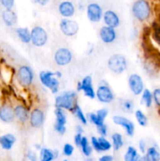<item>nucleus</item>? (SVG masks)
<instances>
[{
    "label": "nucleus",
    "instance_id": "nucleus-1",
    "mask_svg": "<svg viewBox=\"0 0 160 161\" xmlns=\"http://www.w3.org/2000/svg\"><path fill=\"white\" fill-rule=\"evenodd\" d=\"M77 94L73 91L65 92L57 96L55 99V105L56 108H65L68 111L73 112L76 104Z\"/></svg>",
    "mask_w": 160,
    "mask_h": 161
},
{
    "label": "nucleus",
    "instance_id": "nucleus-2",
    "mask_svg": "<svg viewBox=\"0 0 160 161\" xmlns=\"http://www.w3.org/2000/svg\"><path fill=\"white\" fill-rule=\"evenodd\" d=\"M132 11L137 20L140 21H144L150 15V6L146 0H137L133 5Z\"/></svg>",
    "mask_w": 160,
    "mask_h": 161
},
{
    "label": "nucleus",
    "instance_id": "nucleus-3",
    "mask_svg": "<svg viewBox=\"0 0 160 161\" xmlns=\"http://www.w3.org/2000/svg\"><path fill=\"white\" fill-rule=\"evenodd\" d=\"M56 73L49 72V71H43L39 74L40 81L42 84L46 87L50 88L53 94L56 93L59 89V81L57 78H56Z\"/></svg>",
    "mask_w": 160,
    "mask_h": 161
},
{
    "label": "nucleus",
    "instance_id": "nucleus-4",
    "mask_svg": "<svg viewBox=\"0 0 160 161\" xmlns=\"http://www.w3.org/2000/svg\"><path fill=\"white\" fill-rule=\"evenodd\" d=\"M108 68L111 72L121 74L126 69L127 62L125 58L120 54H114L108 59Z\"/></svg>",
    "mask_w": 160,
    "mask_h": 161
},
{
    "label": "nucleus",
    "instance_id": "nucleus-5",
    "mask_svg": "<svg viewBox=\"0 0 160 161\" xmlns=\"http://www.w3.org/2000/svg\"><path fill=\"white\" fill-rule=\"evenodd\" d=\"M47 33L43 28L36 26L31 31V41L36 47H42L47 42Z\"/></svg>",
    "mask_w": 160,
    "mask_h": 161
},
{
    "label": "nucleus",
    "instance_id": "nucleus-6",
    "mask_svg": "<svg viewBox=\"0 0 160 161\" xmlns=\"http://www.w3.org/2000/svg\"><path fill=\"white\" fill-rule=\"evenodd\" d=\"M17 80L22 86H29L33 80V72L31 68L27 65L21 66L17 72Z\"/></svg>",
    "mask_w": 160,
    "mask_h": 161
},
{
    "label": "nucleus",
    "instance_id": "nucleus-7",
    "mask_svg": "<svg viewBox=\"0 0 160 161\" xmlns=\"http://www.w3.org/2000/svg\"><path fill=\"white\" fill-rule=\"evenodd\" d=\"M60 28L61 31L67 36H73L78 31V23L75 20L69 19H63L60 23Z\"/></svg>",
    "mask_w": 160,
    "mask_h": 161
},
{
    "label": "nucleus",
    "instance_id": "nucleus-8",
    "mask_svg": "<svg viewBox=\"0 0 160 161\" xmlns=\"http://www.w3.org/2000/svg\"><path fill=\"white\" fill-rule=\"evenodd\" d=\"M72 52L67 48H60L55 53L54 60L58 65H67L72 61Z\"/></svg>",
    "mask_w": 160,
    "mask_h": 161
},
{
    "label": "nucleus",
    "instance_id": "nucleus-9",
    "mask_svg": "<svg viewBox=\"0 0 160 161\" xmlns=\"http://www.w3.org/2000/svg\"><path fill=\"white\" fill-rule=\"evenodd\" d=\"M55 115L56 116V123H55L54 128L58 133L63 135L66 131L65 124L67 122L66 115L64 112L63 111V108H56L55 109Z\"/></svg>",
    "mask_w": 160,
    "mask_h": 161
},
{
    "label": "nucleus",
    "instance_id": "nucleus-10",
    "mask_svg": "<svg viewBox=\"0 0 160 161\" xmlns=\"http://www.w3.org/2000/svg\"><path fill=\"white\" fill-rule=\"evenodd\" d=\"M78 91H84L85 95L89 97V98L93 99L95 97V92L93 91V87L92 85V78L89 75L85 77L82 83H78Z\"/></svg>",
    "mask_w": 160,
    "mask_h": 161
},
{
    "label": "nucleus",
    "instance_id": "nucleus-11",
    "mask_svg": "<svg viewBox=\"0 0 160 161\" xmlns=\"http://www.w3.org/2000/svg\"><path fill=\"white\" fill-rule=\"evenodd\" d=\"M129 86L135 95L141 94L144 89V83L141 76L136 74H133L129 78Z\"/></svg>",
    "mask_w": 160,
    "mask_h": 161
},
{
    "label": "nucleus",
    "instance_id": "nucleus-12",
    "mask_svg": "<svg viewBox=\"0 0 160 161\" xmlns=\"http://www.w3.org/2000/svg\"><path fill=\"white\" fill-rule=\"evenodd\" d=\"M87 17L92 22L100 21L102 17V9L97 3H90L87 6Z\"/></svg>",
    "mask_w": 160,
    "mask_h": 161
},
{
    "label": "nucleus",
    "instance_id": "nucleus-13",
    "mask_svg": "<svg viewBox=\"0 0 160 161\" xmlns=\"http://www.w3.org/2000/svg\"><path fill=\"white\" fill-rule=\"evenodd\" d=\"M113 121L117 125L124 127L125 129L127 135H130V136H133V133H134V125H133L132 121L120 116H115L113 117Z\"/></svg>",
    "mask_w": 160,
    "mask_h": 161
},
{
    "label": "nucleus",
    "instance_id": "nucleus-14",
    "mask_svg": "<svg viewBox=\"0 0 160 161\" xmlns=\"http://www.w3.org/2000/svg\"><path fill=\"white\" fill-rule=\"evenodd\" d=\"M97 97L99 101L104 103H109L114 98L112 91L108 86L105 85L99 86L97 91Z\"/></svg>",
    "mask_w": 160,
    "mask_h": 161
},
{
    "label": "nucleus",
    "instance_id": "nucleus-15",
    "mask_svg": "<svg viewBox=\"0 0 160 161\" xmlns=\"http://www.w3.org/2000/svg\"><path fill=\"white\" fill-rule=\"evenodd\" d=\"M14 109L7 104H4L0 107V119L5 123H11L14 119Z\"/></svg>",
    "mask_w": 160,
    "mask_h": 161
},
{
    "label": "nucleus",
    "instance_id": "nucleus-16",
    "mask_svg": "<svg viewBox=\"0 0 160 161\" xmlns=\"http://www.w3.org/2000/svg\"><path fill=\"white\" fill-rule=\"evenodd\" d=\"M100 37L104 43H111L115 39L116 34L114 28L109 26L102 27L100 31Z\"/></svg>",
    "mask_w": 160,
    "mask_h": 161
},
{
    "label": "nucleus",
    "instance_id": "nucleus-17",
    "mask_svg": "<svg viewBox=\"0 0 160 161\" xmlns=\"http://www.w3.org/2000/svg\"><path fill=\"white\" fill-rule=\"evenodd\" d=\"M44 113L39 108H35L30 115V124L35 128H39L43 124Z\"/></svg>",
    "mask_w": 160,
    "mask_h": 161
},
{
    "label": "nucleus",
    "instance_id": "nucleus-18",
    "mask_svg": "<svg viewBox=\"0 0 160 161\" xmlns=\"http://www.w3.org/2000/svg\"><path fill=\"white\" fill-rule=\"evenodd\" d=\"M59 13L64 17H71L75 14V7L72 3L69 1H64L59 5Z\"/></svg>",
    "mask_w": 160,
    "mask_h": 161
},
{
    "label": "nucleus",
    "instance_id": "nucleus-19",
    "mask_svg": "<svg viewBox=\"0 0 160 161\" xmlns=\"http://www.w3.org/2000/svg\"><path fill=\"white\" fill-rule=\"evenodd\" d=\"M104 20L108 26L116 28L119 25V18L117 14L112 10H107L104 15Z\"/></svg>",
    "mask_w": 160,
    "mask_h": 161
},
{
    "label": "nucleus",
    "instance_id": "nucleus-20",
    "mask_svg": "<svg viewBox=\"0 0 160 161\" xmlns=\"http://www.w3.org/2000/svg\"><path fill=\"white\" fill-rule=\"evenodd\" d=\"M2 18H3V20L5 23V25L9 27L13 26L17 23V14L12 10V9H6V10L3 11V14H2Z\"/></svg>",
    "mask_w": 160,
    "mask_h": 161
},
{
    "label": "nucleus",
    "instance_id": "nucleus-21",
    "mask_svg": "<svg viewBox=\"0 0 160 161\" xmlns=\"http://www.w3.org/2000/svg\"><path fill=\"white\" fill-rule=\"evenodd\" d=\"M15 142V137L11 134H7L0 137V146L5 150H9L13 147Z\"/></svg>",
    "mask_w": 160,
    "mask_h": 161
},
{
    "label": "nucleus",
    "instance_id": "nucleus-22",
    "mask_svg": "<svg viewBox=\"0 0 160 161\" xmlns=\"http://www.w3.org/2000/svg\"><path fill=\"white\" fill-rule=\"evenodd\" d=\"M14 114L15 117L18 119V120L21 123H25L29 118L28 116V111L24 105H17L14 108Z\"/></svg>",
    "mask_w": 160,
    "mask_h": 161
},
{
    "label": "nucleus",
    "instance_id": "nucleus-23",
    "mask_svg": "<svg viewBox=\"0 0 160 161\" xmlns=\"http://www.w3.org/2000/svg\"><path fill=\"white\" fill-rule=\"evenodd\" d=\"M17 36L20 38V40L24 43H28L31 41V33L29 30L27 28H17Z\"/></svg>",
    "mask_w": 160,
    "mask_h": 161
},
{
    "label": "nucleus",
    "instance_id": "nucleus-24",
    "mask_svg": "<svg viewBox=\"0 0 160 161\" xmlns=\"http://www.w3.org/2000/svg\"><path fill=\"white\" fill-rule=\"evenodd\" d=\"M139 159L137 152L133 146H130L127 149V152L125 155V161H136Z\"/></svg>",
    "mask_w": 160,
    "mask_h": 161
},
{
    "label": "nucleus",
    "instance_id": "nucleus-25",
    "mask_svg": "<svg viewBox=\"0 0 160 161\" xmlns=\"http://www.w3.org/2000/svg\"><path fill=\"white\" fill-rule=\"evenodd\" d=\"M55 158L54 152L48 149L43 148L41 150V160L42 161H50Z\"/></svg>",
    "mask_w": 160,
    "mask_h": 161
},
{
    "label": "nucleus",
    "instance_id": "nucleus-26",
    "mask_svg": "<svg viewBox=\"0 0 160 161\" xmlns=\"http://www.w3.org/2000/svg\"><path fill=\"white\" fill-rule=\"evenodd\" d=\"M160 159V154L155 148L152 147L148 149L146 156V160L150 161H157Z\"/></svg>",
    "mask_w": 160,
    "mask_h": 161
},
{
    "label": "nucleus",
    "instance_id": "nucleus-27",
    "mask_svg": "<svg viewBox=\"0 0 160 161\" xmlns=\"http://www.w3.org/2000/svg\"><path fill=\"white\" fill-rule=\"evenodd\" d=\"M112 142L113 147L115 150H118L123 146V141H122V137L120 134L115 133L112 135Z\"/></svg>",
    "mask_w": 160,
    "mask_h": 161
},
{
    "label": "nucleus",
    "instance_id": "nucleus-28",
    "mask_svg": "<svg viewBox=\"0 0 160 161\" xmlns=\"http://www.w3.org/2000/svg\"><path fill=\"white\" fill-rule=\"evenodd\" d=\"M82 147V150H83V153L85 154L86 156H89L92 153V148L91 146H89V142H88V140L86 138H83L82 139V142H81V146Z\"/></svg>",
    "mask_w": 160,
    "mask_h": 161
},
{
    "label": "nucleus",
    "instance_id": "nucleus-29",
    "mask_svg": "<svg viewBox=\"0 0 160 161\" xmlns=\"http://www.w3.org/2000/svg\"><path fill=\"white\" fill-rule=\"evenodd\" d=\"M135 116H136V120H137L138 124H139L140 125L143 126V127L147 125V117H146L145 115H144L141 110H137V111H136V113H135Z\"/></svg>",
    "mask_w": 160,
    "mask_h": 161
},
{
    "label": "nucleus",
    "instance_id": "nucleus-30",
    "mask_svg": "<svg viewBox=\"0 0 160 161\" xmlns=\"http://www.w3.org/2000/svg\"><path fill=\"white\" fill-rule=\"evenodd\" d=\"M73 112L75 113V114L76 115V116L78 117V119H79L80 121H81L82 123H83V124H86V123H87V120H86V118L85 117L84 114H83V111H82L81 108H80L79 106H78V105H75V108H74Z\"/></svg>",
    "mask_w": 160,
    "mask_h": 161
},
{
    "label": "nucleus",
    "instance_id": "nucleus-31",
    "mask_svg": "<svg viewBox=\"0 0 160 161\" xmlns=\"http://www.w3.org/2000/svg\"><path fill=\"white\" fill-rule=\"evenodd\" d=\"M142 100L144 101L146 106L147 107L151 106V105H152V96L150 91H149L147 89L144 90V92H143Z\"/></svg>",
    "mask_w": 160,
    "mask_h": 161
},
{
    "label": "nucleus",
    "instance_id": "nucleus-32",
    "mask_svg": "<svg viewBox=\"0 0 160 161\" xmlns=\"http://www.w3.org/2000/svg\"><path fill=\"white\" fill-rule=\"evenodd\" d=\"M98 142H99V144H100L102 151H108L111 149V143H110L109 142H108L105 138H103V137H101V138H99Z\"/></svg>",
    "mask_w": 160,
    "mask_h": 161
},
{
    "label": "nucleus",
    "instance_id": "nucleus-33",
    "mask_svg": "<svg viewBox=\"0 0 160 161\" xmlns=\"http://www.w3.org/2000/svg\"><path fill=\"white\" fill-rule=\"evenodd\" d=\"M89 118L90 122L95 124L97 127H98V126H100V125H103L104 124V121L100 120V119L98 118V116H97V114H95V113H90L89 116Z\"/></svg>",
    "mask_w": 160,
    "mask_h": 161
},
{
    "label": "nucleus",
    "instance_id": "nucleus-34",
    "mask_svg": "<svg viewBox=\"0 0 160 161\" xmlns=\"http://www.w3.org/2000/svg\"><path fill=\"white\" fill-rule=\"evenodd\" d=\"M2 6L6 9H10L14 6V0H0Z\"/></svg>",
    "mask_w": 160,
    "mask_h": 161
},
{
    "label": "nucleus",
    "instance_id": "nucleus-35",
    "mask_svg": "<svg viewBox=\"0 0 160 161\" xmlns=\"http://www.w3.org/2000/svg\"><path fill=\"white\" fill-rule=\"evenodd\" d=\"M91 143H92L93 147V149H95L96 151H97V152H102V149L101 148H100V144H99V142L97 138H96L95 137H93V138H91Z\"/></svg>",
    "mask_w": 160,
    "mask_h": 161
},
{
    "label": "nucleus",
    "instance_id": "nucleus-36",
    "mask_svg": "<svg viewBox=\"0 0 160 161\" xmlns=\"http://www.w3.org/2000/svg\"><path fill=\"white\" fill-rule=\"evenodd\" d=\"M108 110L105 109V108H102V109H100L97 111V116H98V118L100 120L104 121L105 119V118H106V116H108Z\"/></svg>",
    "mask_w": 160,
    "mask_h": 161
},
{
    "label": "nucleus",
    "instance_id": "nucleus-37",
    "mask_svg": "<svg viewBox=\"0 0 160 161\" xmlns=\"http://www.w3.org/2000/svg\"><path fill=\"white\" fill-rule=\"evenodd\" d=\"M74 152V147L70 144H66L64 147V153L65 156H71Z\"/></svg>",
    "mask_w": 160,
    "mask_h": 161
},
{
    "label": "nucleus",
    "instance_id": "nucleus-38",
    "mask_svg": "<svg viewBox=\"0 0 160 161\" xmlns=\"http://www.w3.org/2000/svg\"><path fill=\"white\" fill-rule=\"evenodd\" d=\"M123 105V108L126 110L127 112H132L133 108V102H130V101H125L122 104Z\"/></svg>",
    "mask_w": 160,
    "mask_h": 161
},
{
    "label": "nucleus",
    "instance_id": "nucleus-39",
    "mask_svg": "<svg viewBox=\"0 0 160 161\" xmlns=\"http://www.w3.org/2000/svg\"><path fill=\"white\" fill-rule=\"evenodd\" d=\"M154 99L158 106H160V89H156L154 91Z\"/></svg>",
    "mask_w": 160,
    "mask_h": 161
},
{
    "label": "nucleus",
    "instance_id": "nucleus-40",
    "mask_svg": "<svg viewBox=\"0 0 160 161\" xmlns=\"http://www.w3.org/2000/svg\"><path fill=\"white\" fill-rule=\"evenodd\" d=\"M97 127V130H98V132L102 135V136H106L107 135V127L104 124L103 125L98 126Z\"/></svg>",
    "mask_w": 160,
    "mask_h": 161
},
{
    "label": "nucleus",
    "instance_id": "nucleus-41",
    "mask_svg": "<svg viewBox=\"0 0 160 161\" xmlns=\"http://www.w3.org/2000/svg\"><path fill=\"white\" fill-rule=\"evenodd\" d=\"M82 139H83V137H82V134L77 133V135H75V145H76L77 146H81Z\"/></svg>",
    "mask_w": 160,
    "mask_h": 161
},
{
    "label": "nucleus",
    "instance_id": "nucleus-42",
    "mask_svg": "<svg viewBox=\"0 0 160 161\" xmlns=\"http://www.w3.org/2000/svg\"><path fill=\"white\" fill-rule=\"evenodd\" d=\"M28 157L30 160L35 161L36 160L35 154L34 152H32V151H31V150H29L28 152Z\"/></svg>",
    "mask_w": 160,
    "mask_h": 161
},
{
    "label": "nucleus",
    "instance_id": "nucleus-43",
    "mask_svg": "<svg viewBox=\"0 0 160 161\" xmlns=\"http://www.w3.org/2000/svg\"><path fill=\"white\" fill-rule=\"evenodd\" d=\"M139 147L140 149H141V151L143 153H145V143H144V142L143 141V140H141L139 142Z\"/></svg>",
    "mask_w": 160,
    "mask_h": 161
},
{
    "label": "nucleus",
    "instance_id": "nucleus-44",
    "mask_svg": "<svg viewBox=\"0 0 160 161\" xmlns=\"http://www.w3.org/2000/svg\"><path fill=\"white\" fill-rule=\"evenodd\" d=\"M113 160V157L111 156H104L100 159V161H111Z\"/></svg>",
    "mask_w": 160,
    "mask_h": 161
},
{
    "label": "nucleus",
    "instance_id": "nucleus-45",
    "mask_svg": "<svg viewBox=\"0 0 160 161\" xmlns=\"http://www.w3.org/2000/svg\"><path fill=\"white\" fill-rule=\"evenodd\" d=\"M35 2L41 6H45L49 3V0H35Z\"/></svg>",
    "mask_w": 160,
    "mask_h": 161
},
{
    "label": "nucleus",
    "instance_id": "nucleus-46",
    "mask_svg": "<svg viewBox=\"0 0 160 161\" xmlns=\"http://www.w3.org/2000/svg\"><path fill=\"white\" fill-rule=\"evenodd\" d=\"M76 129H77V132H78V133L82 134V133H83V128H82V127H80V126H77Z\"/></svg>",
    "mask_w": 160,
    "mask_h": 161
}]
</instances>
